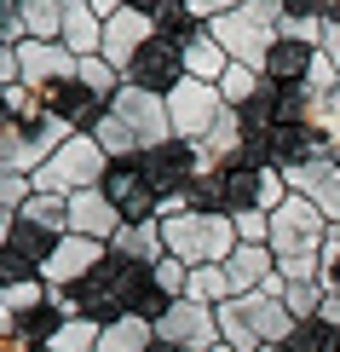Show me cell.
<instances>
[{"label":"cell","instance_id":"cell-1","mask_svg":"<svg viewBox=\"0 0 340 352\" xmlns=\"http://www.w3.org/2000/svg\"><path fill=\"white\" fill-rule=\"evenodd\" d=\"M208 29H214V41L236 58V64H248V69L265 76L277 41H283V0H248V6L225 12V18L208 23Z\"/></svg>","mask_w":340,"mask_h":352},{"label":"cell","instance_id":"cell-2","mask_svg":"<svg viewBox=\"0 0 340 352\" xmlns=\"http://www.w3.org/2000/svg\"><path fill=\"white\" fill-rule=\"evenodd\" d=\"M161 237H168V254L185 260L190 272L196 266H225V260L236 254V219L231 214H179L161 226Z\"/></svg>","mask_w":340,"mask_h":352},{"label":"cell","instance_id":"cell-3","mask_svg":"<svg viewBox=\"0 0 340 352\" xmlns=\"http://www.w3.org/2000/svg\"><path fill=\"white\" fill-rule=\"evenodd\" d=\"M115 162L104 156V144H98L93 133H76L64 144V151L52 156L41 173H29V185H35V197H58V202H69L76 190H98V179H104Z\"/></svg>","mask_w":340,"mask_h":352},{"label":"cell","instance_id":"cell-4","mask_svg":"<svg viewBox=\"0 0 340 352\" xmlns=\"http://www.w3.org/2000/svg\"><path fill=\"white\" fill-rule=\"evenodd\" d=\"M231 104H225V93H219L214 81H179L168 93V116H173V139L179 144H202L219 127V116H225Z\"/></svg>","mask_w":340,"mask_h":352},{"label":"cell","instance_id":"cell-5","mask_svg":"<svg viewBox=\"0 0 340 352\" xmlns=\"http://www.w3.org/2000/svg\"><path fill=\"white\" fill-rule=\"evenodd\" d=\"M156 341L161 346H173V352H214V346H225L219 341V312L214 306H202V300H173L168 312L156 318Z\"/></svg>","mask_w":340,"mask_h":352},{"label":"cell","instance_id":"cell-6","mask_svg":"<svg viewBox=\"0 0 340 352\" xmlns=\"http://www.w3.org/2000/svg\"><path fill=\"white\" fill-rule=\"evenodd\" d=\"M110 116H122L127 133L144 144V151H161V144H173V116H168V98L144 93V87H122V93L110 98Z\"/></svg>","mask_w":340,"mask_h":352},{"label":"cell","instance_id":"cell-7","mask_svg":"<svg viewBox=\"0 0 340 352\" xmlns=\"http://www.w3.org/2000/svg\"><path fill=\"white\" fill-rule=\"evenodd\" d=\"M156 35H161V29H156V18H150V12H139V6H122V12H115V18L104 23V52H98V58H104L110 69H122V81H127L133 58H139L144 47H150Z\"/></svg>","mask_w":340,"mask_h":352},{"label":"cell","instance_id":"cell-8","mask_svg":"<svg viewBox=\"0 0 340 352\" xmlns=\"http://www.w3.org/2000/svg\"><path fill=\"white\" fill-rule=\"evenodd\" d=\"M179 81H185V47L173 35H156L127 69V87H144V93H156V98H168Z\"/></svg>","mask_w":340,"mask_h":352},{"label":"cell","instance_id":"cell-9","mask_svg":"<svg viewBox=\"0 0 340 352\" xmlns=\"http://www.w3.org/2000/svg\"><path fill=\"white\" fill-rule=\"evenodd\" d=\"M18 64H23V87H35V93H41V87H52V93H58V87H69V81L81 76V58L69 52L64 41H23Z\"/></svg>","mask_w":340,"mask_h":352},{"label":"cell","instance_id":"cell-10","mask_svg":"<svg viewBox=\"0 0 340 352\" xmlns=\"http://www.w3.org/2000/svg\"><path fill=\"white\" fill-rule=\"evenodd\" d=\"M104 248L110 243H93V237H58V248L47 254V266H41V283H52V289H69V283H87V277L98 272V260H104Z\"/></svg>","mask_w":340,"mask_h":352},{"label":"cell","instance_id":"cell-11","mask_svg":"<svg viewBox=\"0 0 340 352\" xmlns=\"http://www.w3.org/2000/svg\"><path fill=\"white\" fill-rule=\"evenodd\" d=\"M283 179H288V190H294V197L317 202L329 226H340V162H335V156H317V162H300V168H288Z\"/></svg>","mask_w":340,"mask_h":352},{"label":"cell","instance_id":"cell-12","mask_svg":"<svg viewBox=\"0 0 340 352\" xmlns=\"http://www.w3.org/2000/svg\"><path fill=\"white\" fill-rule=\"evenodd\" d=\"M104 197L115 202V208H122V219H127V226H139V219H156L161 190L150 185V173H139V162H115V168H110Z\"/></svg>","mask_w":340,"mask_h":352},{"label":"cell","instance_id":"cell-13","mask_svg":"<svg viewBox=\"0 0 340 352\" xmlns=\"http://www.w3.org/2000/svg\"><path fill=\"white\" fill-rule=\"evenodd\" d=\"M122 226H127V219H122V208H115L104 190H76V197H69V231H76V237L115 243Z\"/></svg>","mask_w":340,"mask_h":352},{"label":"cell","instance_id":"cell-14","mask_svg":"<svg viewBox=\"0 0 340 352\" xmlns=\"http://www.w3.org/2000/svg\"><path fill=\"white\" fill-rule=\"evenodd\" d=\"M110 248H115L122 260H133V266H161V260H168V237H161V219H139V226H122Z\"/></svg>","mask_w":340,"mask_h":352},{"label":"cell","instance_id":"cell-15","mask_svg":"<svg viewBox=\"0 0 340 352\" xmlns=\"http://www.w3.org/2000/svg\"><path fill=\"white\" fill-rule=\"evenodd\" d=\"M225 272H231L236 295H260V289L277 277V254L271 248H254V243H236V254L225 260Z\"/></svg>","mask_w":340,"mask_h":352},{"label":"cell","instance_id":"cell-16","mask_svg":"<svg viewBox=\"0 0 340 352\" xmlns=\"http://www.w3.org/2000/svg\"><path fill=\"white\" fill-rule=\"evenodd\" d=\"M231 64H236V58L214 41V29H196V35L185 41V76H190V81H214V87H219Z\"/></svg>","mask_w":340,"mask_h":352},{"label":"cell","instance_id":"cell-17","mask_svg":"<svg viewBox=\"0 0 340 352\" xmlns=\"http://www.w3.org/2000/svg\"><path fill=\"white\" fill-rule=\"evenodd\" d=\"M58 41H64L76 58H98V52H104V18H98L87 0H69V12H64V35H58Z\"/></svg>","mask_w":340,"mask_h":352},{"label":"cell","instance_id":"cell-18","mask_svg":"<svg viewBox=\"0 0 340 352\" xmlns=\"http://www.w3.org/2000/svg\"><path fill=\"white\" fill-rule=\"evenodd\" d=\"M150 346H156V318H115L98 341V352H150Z\"/></svg>","mask_w":340,"mask_h":352},{"label":"cell","instance_id":"cell-19","mask_svg":"<svg viewBox=\"0 0 340 352\" xmlns=\"http://www.w3.org/2000/svg\"><path fill=\"white\" fill-rule=\"evenodd\" d=\"M98 341H104V324L98 318H64L47 335V352H98Z\"/></svg>","mask_w":340,"mask_h":352},{"label":"cell","instance_id":"cell-20","mask_svg":"<svg viewBox=\"0 0 340 352\" xmlns=\"http://www.w3.org/2000/svg\"><path fill=\"white\" fill-rule=\"evenodd\" d=\"M93 139L104 144V156H110V162H133V156H144V144L133 139V133H127V122H122V116H110V110L93 122Z\"/></svg>","mask_w":340,"mask_h":352},{"label":"cell","instance_id":"cell-21","mask_svg":"<svg viewBox=\"0 0 340 352\" xmlns=\"http://www.w3.org/2000/svg\"><path fill=\"white\" fill-rule=\"evenodd\" d=\"M190 300H202V306H225V300H236L231 272H225V266H196V272H190Z\"/></svg>","mask_w":340,"mask_h":352},{"label":"cell","instance_id":"cell-22","mask_svg":"<svg viewBox=\"0 0 340 352\" xmlns=\"http://www.w3.org/2000/svg\"><path fill=\"white\" fill-rule=\"evenodd\" d=\"M219 93H225V104H231V110H248V104L265 93V76H260V69H248V64H231V69H225V81H219Z\"/></svg>","mask_w":340,"mask_h":352},{"label":"cell","instance_id":"cell-23","mask_svg":"<svg viewBox=\"0 0 340 352\" xmlns=\"http://www.w3.org/2000/svg\"><path fill=\"white\" fill-rule=\"evenodd\" d=\"M52 300V289L47 283H35V277H23V283H6V289H0V312H41V306H47Z\"/></svg>","mask_w":340,"mask_h":352},{"label":"cell","instance_id":"cell-24","mask_svg":"<svg viewBox=\"0 0 340 352\" xmlns=\"http://www.w3.org/2000/svg\"><path fill=\"white\" fill-rule=\"evenodd\" d=\"M150 283H156V295H161V300L173 306V300H185V295H190V266H185V260H173V254H168L161 266H150Z\"/></svg>","mask_w":340,"mask_h":352},{"label":"cell","instance_id":"cell-25","mask_svg":"<svg viewBox=\"0 0 340 352\" xmlns=\"http://www.w3.org/2000/svg\"><path fill=\"white\" fill-rule=\"evenodd\" d=\"M81 87H87V93H93V98H115V93H122V69H110L104 64V58H81V76H76Z\"/></svg>","mask_w":340,"mask_h":352},{"label":"cell","instance_id":"cell-26","mask_svg":"<svg viewBox=\"0 0 340 352\" xmlns=\"http://www.w3.org/2000/svg\"><path fill=\"white\" fill-rule=\"evenodd\" d=\"M29 197H35V185H29V173H12V168H0V208L23 214V208H29Z\"/></svg>","mask_w":340,"mask_h":352},{"label":"cell","instance_id":"cell-27","mask_svg":"<svg viewBox=\"0 0 340 352\" xmlns=\"http://www.w3.org/2000/svg\"><path fill=\"white\" fill-rule=\"evenodd\" d=\"M18 81H23L18 52H12V47H0V93H6V87H18Z\"/></svg>","mask_w":340,"mask_h":352},{"label":"cell","instance_id":"cell-28","mask_svg":"<svg viewBox=\"0 0 340 352\" xmlns=\"http://www.w3.org/2000/svg\"><path fill=\"white\" fill-rule=\"evenodd\" d=\"M12 237H18V214H12V208H0V254L12 248Z\"/></svg>","mask_w":340,"mask_h":352},{"label":"cell","instance_id":"cell-29","mask_svg":"<svg viewBox=\"0 0 340 352\" xmlns=\"http://www.w3.org/2000/svg\"><path fill=\"white\" fill-rule=\"evenodd\" d=\"M317 324H323V329H340V295L323 300V318H317Z\"/></svg>","mask_w":340,"mask_h":352},{"label":"cell","instance_id":"cell-30","mask_svg":"<svg viewBox=\"0 0 340 352\" xmlns=\"http://www.w3.org/2000/svg\"><path fill=\"white\" fill-rule=\"evenodd\" d=\"M150 352H173V346H150Z\"/></svg>","mask_w":340,"mask_h":352},{"label":"cell","instance_id":"cell-31","mask_svg":"<svg viewBox=\"0 0 340 352\" xmlns=\"http://www.w3.org/2000/svg\"><path fill=\"white\" fill-rule=\"evenodd\" d=\"M214 352H231V346H214Z\"/></svg>","mask_w":340,"mask_h":352}]
</instances>
